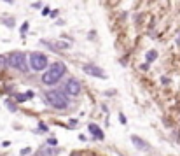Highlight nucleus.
I'll list each match as a JSON object with an SVG mask.
<instances>
[{"mask_svg":"<svg viewBox=\"0 0 180 156\" xmlns=\"http://www.w3.org/2000/svg\"><path fill=\"white\" fill-rule=\"evenodd\" d=\"M63 74H65V65H63V63L51 65L47 70H46V74H44L42 83H44V84H47V86H53V84H56V83L63 77Z\"/></svg>","mask_w":180,"mask_h":156,"instance_id":"1","label":"nucleus"},{"mask_svg":"<svg viewBox=\"0 0 180 156\" xmlns=\"http://www.w3.org/2000/svg\"><path fill=\"white\" fill-rule=\"evenodd\" d=\"M30 151H32V149H30V147H26V149H23V151H21V154H28Z\"/></svg>","mask_w":180,"mask_h":156,"instance_id":"13","label":"nucleus"},{"mask_svg":"<svg viewBox=\"0 0 180 156\" xmlns=\"http://www.w3.org/2000/svg\"><path fill=\"white\" fill-rule=\"evenodd\" d=\"M32 97H33V93H32V91H26V93H23V95H19V97H16V100H18V102H25V100L32 98Z\"/></svg>","mask_w":180,"mask_h":156,"instance_id":"9","label":"nucleus"},{"mask_svg":"<svg viewBox=\"0 0 180 156\" xmlns=\"http://www.w3.org/2000/svg\"><path fill=\"white\" fill-rule=\"evenodd\" d=\"M89 132L93 135H95V137H96V139H100V140H102V139H103V132H102V130H100V128L96 126V125H89Z\"/></svg>","mask_w":180,"mask_h":156,"instance_id":"8","label":"nucleus"},{"mask_svg":"<svg viewBox=\"0 0 180 156\" xmlns=\"http://www.w3.org/2000/svg\"><path fill=\"white\" fill-rule=\"evenodd\" d=\"M56 48H61V49H65V48H68V44H67V42H61V41H58V42H56Z\"/></svg>","mask_w":180,"mask_h":156,"instance_id":"10","label":"nucleus"},{"mask_svg":"<svg viewBox=\"0 0 180 156\" xmlns=\"http://www.w3.org/2000/svg\"><path fill=\"white\" fill-rule=\"evenodd\" d=\"M131 140H133V144H135V146H137L138 149H145V151L149 149V144H147V142H144V140H140L137 135H133V137H131Z\"/></svg>","mask_w":180,"mask_h":156,"instance_id":"7","label":"nucleus"},{"mask_svg":"<svg viewBox=\"0 0 180 156\" xmlns=\"http://www.w3.org/2000/svg\"><path fill=\"white\" fill-rule=\"evenodd\" d=\"M119 119H121V123H126V118L123 116V114H119Z\"/></svg>","mask_w":180,"mask_h":156,"instance_id":"14","label":"nucleus"},{"mask_svg":"<svg viewBox=\"0 0 180 156\" xmlns=\"http://www.w3.org/2000/svg\"><path fill=\"white\" fill-rule=\"evenodd\" d=\"M30 67L33 70H44V67H47V56L42 53H32L30 55Z\"/></svg>","mask_w":180,"mask_h":156,"instance_id":"4","label":"nucleus"},{"mask_svg":"<svg viewBox=\"0 0 180 156\" xmlns=\"http://www.w3.org/2000/svg\"><path fill=\"white\" fill-rule=\"evenodd\" d=\"M82 70L86 72V74H89V76H93V77H107V74H105L100 67H96V65H91V63H88V65H84L82 67Z\"/></svg>","mask_w":180,"mask_h":156,"instance_id":"5","label":"nucleus"},{"mask_svg":"<svg viewBox=\"0 0 180 156\" xmlns=\"http://www.w3.org/2000/svg\"><path fill=\"white\" fill-rule=\"evenodd\" d=\"M65 91L68 93V95H72V97H77V95L81 93V84H79V81H77V79H70V81H67Z\"/></svg>","mask_w":180,"mask_h":156,"instance_id":"6","label":"nucleus"},{"mask_svg":"<svg viewBox=\"0 0 180 156\" xmlns=\"http://www.w3.org/2000/svg\"><path fill=\"white\" fill-rule=\"evenodd\" d=\"M7 63H9V67H12V69H16V70H19V72H26L28 70L26 56H25L23 53H19V51L11 53V55L7 56Z\"/></svg>","mask_w":180,"mask_h":156,"instance_id":"3","label":"nucleus"},{"mask_svg":"<svg viewBox=\"0 0 180 156\" xmlns=\"http://www.w3.org/2000/svg\"><path fill=\"white\" fill-rule=\"evenodd\" d=\"M46 100L49 102V105H53L54 109H67L68 107V98L67 95L60 90H51V91L46 93Z\"/></svg>","mask_w":180,"mask_h":156,"instance_id":"2","label":"nucleus"},{"mask_svg":"<svg viewBox=\"0 0 180 156\" xmlns=\"http://www.w3.org/2000/svg\"><path fill=\"white\" fill-rule=\"evenodd\" d=\"M47 14H49V9L44 7V9H42V16H47Z\"/></svg>","mask_w":180,"mask_h":156,"instance_id":"12","label":"nucleus"},{"mask_svg":"<svg viewBox=\"0 0 180 156\" xmlns=\"http://www.w3.org/2000/svg\"><path fill=\"white\" fill-rule=\"evenodd\" d=\"M154 58H156V51H151V53L147 55V60H149V62H152Z\"/></svg>","mask_w":180,"mask_h":156,"instance_id":"11","label":"nucleus"}]
</instances>
